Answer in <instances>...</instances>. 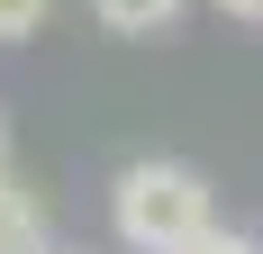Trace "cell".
<instances>
[{"mask_svg":"<svg viewBox=\"0 0 263 254\" xmlns=\"http://www.w3.org/2000/svg\"><path fill=\"white\" fill-rule=\"evenodd\" d=\"M109 227L127 254H182L218 227V191L191 164H127L109 182Z\"/></svg>","mask_w":263,"mask_h":254,"instance_id":"1","label":"cell"},{"mask_svg":"<svg viewBox=\"0 0 263 254\" xmlns=\"http://www.w3.org/2000/svg\"><path fill=\"white\" fill-rule=\"evenodd\" d=\"M0 254H54L46 209L27 200V191H9V182H0Z\"/></svg>","mask_w":263,"mask_h":254,"instance_id":"2","label":"cell"},{"mask_svg":"<svg viewBox=\"0 0 263 254\" xmlns=\"http://www.w3.org/2000/svg\"><path fill=\"white\" fill-rule=\"evenodd\" d=\"M91 19H100L109 37H155V27L182 19V0H91Z\"/></svg>","mask_w":263,"mask_h":254,"instance_id":"3","label":"cell"},{"mask_svg":"<svg viewBox=\"0 0 263 254\" xmlns=\"http://www.w3.org/2000/svg\"><path fill=\"white\" fill-rule=\"evenodd\" d=\"M46 9H54V0H0V46L36 37V27H46Z\"/></svg>","mask_w":263,"mask_h":254,"instance_id":"4","label":"cell"},{"mask_svg":"<svg viewBox=\"0 0 263 254\" xmlns=\"http://www.w3.org/2000/svg\"><path fill=\"white\" fill-rule=\"evenodd\" d=\"M182 254H263V245H254V236H236V227H209L200 245H182Z\"/></svg>","mask_w":263,"mask_h":254,"instance_id":"5","label":"cell"},{"mask_svg":"<svg viewBox=\"0 0 263 254\" xmlns=\"http://www.w3.org/2000/svg\"><path fill=\"white\" fill-rule=\"evenodd\" d=\"M227 19H245V27H263V0H218Z\"/></svg>","mask_w":263,"mask_h":254,"instance_id":"6","label":"cell"},{"mask_svg":"<svg viewBox=\"0 0 263 254\" xmlns=\"http://www.w3.org/2000/svg\"><path fill=\"white\" fill-rule=\"evenodd\" d=\"M0 182H9V154H0Z\"/></svg>","mask_w":263,"mask_h":254,"instance_id":"7","label":"cell"}]
</instances>
